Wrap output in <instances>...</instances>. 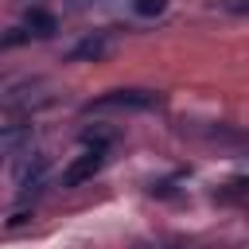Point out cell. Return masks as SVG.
<instances>
[{"label":"cell","instance_id":"cell-1","mask_svg":"<svg viewBox=\"0 0 249 249\" xmlns=\"http://www.w3.org/2000/svg\"><path fill=\"white\" fill-rule=\"evenodd\" d=\"M58 97L54 82L47 78H12L0 82V121H31V113L47 109Z\"/></svg>","mask_w":249,"mask_h":249},{"label":"cell","instance_id":"cell-2","mask_svg":"<svg viewBox=\"0 0 249 249\" xmlns=\"http://www.w3.org/2000/svg\"><path fill=\"white\" fill-rule=\"evenodd\" d=\"M163 97L156 89H140V86H128V89H109L101 97H93L86 105V113H105V109H117V113H148V109H160Z\"/></svg>","mask_w":249,"mask_h":249},{"label":"cell","instance_id":"cell-3","mask_svg":"<svg viewBox=\"0 0 249 249\" xmlns=\"http://www.w3.org/2000/svg\"><path fill=\"white\" fill-rule=\"evenodd\" d=\"M105 160H109V152H105V148H86V152H78V156L62 167L58 183H62V187H82V183H89V179L105 167Z\"/></svg>","mask_w":249,"mask_h":249},{"label":"cell","instance_id":"cell-4","mask_svg":"<svg viewBox=\"0 0 249 249\" xmlns=\"http://www.w3.org/2000/svg\"><path fill=\"white\" fill-rule=\"evenodd\" d=\"M47 171H51V160H47L43 152H31V156L23 160V167H19V179H16V187H19V198L35 195V191L47 183Z\"/></svg>","mask_w":249,"mask_h":249},{"label":"cell","instance_id":"cell-5","mask_svg":"<svg viewBox=\"0 0 249 249\" xmlns=\"http://www.w3.org/2000/svg\"><path fill=\"white\" fill-rule=\"evenodd\" d=\"M31 121H0V163L31 144Z\"/></svg>","mask_w":249,"mask_h":249},{"label":"cell","instance_id":"cell-6","mask_svg":"<svg viewBox=\"0 0 249 249\" xmlns=\"http://www.w3.org/2000/svg\"><path fill=\"white\" fill-rule=\"evenodd\" d=\"M109 51H113V35L93 31V35H86V39L70 51V58H74V62H97V58H105Z\"/></svg>","mask_w":249,"mask_h":249},{"label":"cell","instance_id":"cell-7","mask_svg":"<svg viewBox=\"0 0 249 249\" xmlns=\"http://www.w3.org/2000/svg\"><path fill=\"white\" fill-rule=\"evenodd\" d=\"M23 27H27V35H31V39H47V35L54 31V16H51V12H43V8H35V12L27 16V23H23Z\"/></svg>","mask_w":249,"mask_h":249},{"label":"cell","instance_id":"cell-8","mask_svg":"<svg viewBox=\"0 0 249 249\" xmlns=\"http://www.w3.org/2000/svg\"><path fill=\"white\" fill-rule=\"evenodd\" d=\"M167 4L171 0H128V8H132L136 19H160L167 12Z\"/></svg>","mask_w":249,"mask_h":249},{"label":"cell","instance_id":"cell-9","mask_svg":"<svg viewBox=\"0 0 249 249\" xmlns=\"http://www.w3.org/2000/svg\"><path fill=\"white\" fill-rule=\"evenodd\" d=\"M19 43H31L27 27H12V31H4V35H0V51H8V47H19Z\"/></svg>","mask_w":249,"mask_h":249},{"label":"cell","instance_id":"cell-10","mask_svg":"<svg viewBox=\"0 0 249 249\" xmlns=\"http://www.w3.org/2000/svg\"><path fill=\"white\" fill-rule=\"evenodd\" d=\"M144 249H179V245H144Z\"/></svg>","mask_w":249,"mask_h":249},{"label":"cell","instance_id":"cell-11","mask_svg":"<svg viewBox=\"0 0 249 249\" xmlns=\"http://www.w3.org/2000/svg\"><path fill=\"white\" fill-rule=\"evenodd\" d=\"M70 4H89V0H70Z\"/></svg>","mask_w":249,"mask_h":249}]
</instances>
